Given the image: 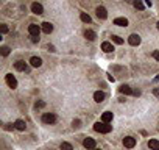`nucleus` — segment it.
I'll list each match as a JSON object with an SVG mask.
<instances>
[{
  "mask_svg": "<svg viewBox=\"0 0 159 150\" xmlns=\"http://www.w3.org/2000/svg\"><path fill=\"white\" fill-rule=\"evenodd\" d=\"M94 130L98 131V133H109L112 130V127L109 124H104V122H97V124L94 125Z\"/></svg>",
  "mask_w": 159,
  "mask_h": 150,
  "instance_id": "obj_1",
  "label": "nucleus"
},
{
  "mask_svg": "<svg viewBox=\"0 0 159 150\" xmlns=\"http://www.w3.org/2000/svg\"><path fill=\"white\" fill-rule=\"evenodd\" d=\"M42 122L44 124H55L56 122V116L53 113H44L42 114Z\"/></svg>",
  "mask_w": 159,
  "mask_h": 150,
  "instance_id": "obj_2",
  "label": "nucleus"
},
{
  "mask_svg": "<svg viewBox=\"0 0 159 150\" xmlns=\"http://www.w3.org/2000/svg\"><path fill=\"white\" fill-rule=\"evenodd\" d=\"M41 27L39 25H36V24H30L28 25V33H30V36H39V33H41Z\"/></svg>",
  "mask_w": 159,
  "mask_h": 150,
  "instance_id": "obj_3",
  "label": "nucleus"
},
{
  "mask_svg": "<svg viewBox=\"0 0 159 150\" xmlns=\"http://www.w3.org/2000/svg\"><path fill=\"white\" fill-rule=\"evenodd\" d=\"M123 145L126 149H133L136 145V139L133 138V136H126V138H123Z\"/></svg>",
  "mask_w": 159,
  "mask_h": 150,
  "instance_id": "obj_4",
  "label": "nucleus"
},
{
  "mask_svg": "<svg viewBox=\"0 0 159 150\" xmlns=\"http://www.w3.org/2000/svg\"><path fill=\"white\" fill-rule=\"evenodd\" d=\"M6 85L10 86V88H17V80L14 78V75H11V74H8L6 75Z\"/></svg>",
  "mask_w": 159,
  "mask_h": 150,
  "instance_id": "obj_5",
  "label": "nucleus"
},
{
  "mask_svg": "<svg viewBox=\"0 0 159 150\" xmlns=\"http://www.w3.org/2000/svg\"><path fill=\"white\" fill-rule=\"evenodd\" d=\"M31 11L34 13V14H42L44 13V8H42V5H41V3H38V2H34L33 5H31Z\"/></svg>",
  "mask_w": 159,
  "mask_h": 150,
  "instance_id": "obj_6",
  "label": "nucleus"
},
{
  "mask_svg": "<svg viewBox=\"0 0 159 150\" xmlns=\"http://www.w3.org/2000/svg\"><path fill=\"white\" fill-rule=\"evenodd\" d=\"M83 145H84L86 149H89V150H94L97 144H95V141H94L92 138H86V139L83 141Z\"/></svg>",
  "mask_w": 159,
  "mask_h": 150,
  "instance_id": "obj_7",
  "label": "nucleus"
},
{
  "mask_svg": "<svg viewBox=\"0 0 159 150\" xmlns=\"http://www.w3.org/2000/svg\"><path fill=\"white\" fill-rule=\"evenodd\" d=\"M128 42H130V45H139L140 44V36L139 35H131L128 38Z\"/></svg>",
  "mask_w": 159,
  "mask_h": 150,
  "instance_id": "obj_8",
  "label": "nucleus"
},
{
  "mask_svg": "<svg viewBox=\"0 0 159 150\" xmlns=\"http://www.w3.org/2000/svg\"><path fill=\"white\" fill-rule=\"evenodd\" d=\"M97 16H98V19H106V17H108L106 8H104V6H98L97 8Z\"/></svg>",
  "mask_w": 159,
  "mask_h": 150,
  "instance_id": "obj_9",
  "label": "nucleus"
},
{
  "mask_svg": "<svg viewBox=\"0 0 159 150\" xmlns=\"http://www.w3.org/2000/svg\"><path fill=\"white\" fill-rule=\"evenodd\" d=\"M102 50L106 52V53H111L112 50H114V45H112L111 42H108V41H104V42L102 44Z\"/></svg>",
  "mask_w": 159,
  "mask_h": 150,
  "instance_id": "obj_10",
  "label": "nucleus"
},
{
  "mask_svg": "<svg viewBox=\"0 0 159 150\" xmlns=\"http://www.w3.org/2000/svg\"><path fill=\"white\" fill-rule=\"evenodd\" d=\"M41 28H42V31L44 33H47V35H50L53 31V25L50 24V22H44L42 25H41Z\"/></svg>",
  "mask_w": 159,
  "mask_h": 150,
  "instance_id": "obj_11",
  "label": "nucleus"
},
{
  "mask_svg": "<svg viewBox=\"0 0 159 150\" xmlns=\"http://www.w3.org/2000/svg\"><path fill=\"white\" fill-rule=\"evenodd\" d=\"M119 91H120L122 94H126V95H133V94H134V91L131 89V88H130L128 85H122Z\"/></svg>",
  "mask_w": 159,
  "mask_h": 150,
  "instance_id": "obj_12",
  "label": "nucleus"
},
{
  "mask_svg": "<svg viewBox=\"0 0 159 150\" xmlns=\"http://www.w3.org/2000/svg\"><path fill=\"white\" fill-rule=\"evenodd\" d=\"M14 67H16V70H28L25 61H16L14 63Z\"/></svg>",
  "mask_w": 159,
  "mask_h": 150,
  "instance_id": "obj_13",
  "label": "nucleus"
},
{
  "mask_svg": "<svg viewBox=\"0 0 159 150\" xmlns=\"http://www.w3.org/2000/svg\"><path fill=\"white\" fill-rule=\"evenodd\" d=\"M94 100L97 103H102L104 100V92H102V91H97V92H94Z\"/></svg>",
  "mask_w": 159,
  "mask_h": 150,
  "instance_id": "obj_14",
  "label": "nucleus"
},
{
  "mask_svg": "<svg viewBox=\"0 0 159 150\" xmlns=\"http://www.w3.org/2000/svg\"><path fill=\"white\" fill-rule=\"evenodd\" d=\"M14 127H16V128L19 130V131H24V130L27 128V124H25V122L22 120V119H17V120L14 122Z\"/></svg>",
  "mask_w": 159,
  "mask_h": 150,
  "instance_id": "obj_15",
  "label": "nucleus"
},
{
  "mask_svg": "<svg viewBox=\"0 0 159 150\" xmlns=\"http://www.w3.org/2000/svg\"><path fill=\"white\" fill-rule=\"evenodd\" d=\"M111 120H112V113L106 111V113H103V114H102V122H104V124H109Z\"/></svg>",
  "mask_w": 159,
  "mask_h": 150,
  "instance_id": "obj_16",
  "label": "nucleus"
},
{
  "mask_svg": "<svg viewBox=\"0 0 159 150\" xmlns=\"http://www.w3.org/2000/svg\"><path fill=\"white\" fill-rule=\"evenodd\" d=\"M114 25H119V27H126V25H128V20H126L125 17H117V19H114Z\"/></svg>",
  "mask_w": 159,
  "mask_h": 150,
  "instance_id": "obj_17",
  "label": "nucleus"
},
{
  "mask_svg": "<svg viewBox=\"0 0 159 150\" xmlns=\"http://www.w3.org/2000/svg\"><path fill=\"white\" fill-rule=\"evenodd\" d=\"M148 147L151 150H159V141L158 139H150L148 141Z\"/></svg>",
  "mask_w": 159,
  "mask_h": 150,
  "instance_id": "obj_18",
  "label": "nucleus"
},
{
  "mask_svg": "<svg viewBox=\"0 0 159 150\" xmlns=\"http://www.w3.org/2000/svg\"><path fill=\"white\" fill-rule=\"evenodd\" d=\"M84 38H88L89 41H94L95 38H97V35H95V31H92V30H86L84 31Z\"/></svg>",
  "mask_w": 159,
  "mask_h": 150,
  "instance_id": "obj_19",
  "label": "nucleus"
},
{
  "mask_svg": "<svg viewBox=\"0 0 159 150\" xmlns=\"http://www.w3.org/2000/svg\"><path fill=\"white\" fill-rule=\"evenodd\" d=\"M30 63H31V66L33 67H39L41 64H42V60H41V58H38V56H33L30 60Z\"/></svg>",
  "mask_w": 159,
  "mask_h": 150,
  "instance_id": "obj_20",
  "label": "nucleus"
},
{
  "mask_svg": "<svg viewBox=\"0 0 159 150\" xmlns=\"http://www.w3.org/2000/svg\"><path fill=\"white\" fill-rule=\"evenodd\" d=\"M81 20L83 22H86V24H90V22H92V19H90V16L89 14H86V13H81Z\"/></svg>",
  "mask_w": 159,
  "mask_h": 150,
  "instance_id": "obj_21",
  "label": "nucleus"
},
{
  "mask_svg": "<svg viewBox=\"0 0 159 150\" xmlns=\"http://www.w3.org/2000/svg\"><path fill=\"white\" fill-rule=\"evenodd\" d=\"M111 39H112V42H116V44H119V45H120V44H123V39H122L120 36L112 35V36H111Z\"/></svg>",
  "mask_w": 159,
  "mask_h": 150,
  "instance_id": "obj_22",
  "label": "nucleus"
},
{
  "mask_svg": "<svg viewBox=\"0 0 159 150\" xmlns=\"http://www.w3.org/2000/svg\"><path fill=\"white\" fill-rule=\"evenodd\" d=\"M133 5H134V8H137V10H140V11H142L144 10V3L142 2H140V0H134V3H133Z\"/></svg>",
  "mask_w": 159,
  "mask_h": 150,
  "instance_id": "obj_23",
  "label": "nucleus"
},
{
  "mask_svg": "<svg viewBox=\"0 0 159 150\" xmlns=\"http://www.w3.org/2000/svg\"><path fill=\"white\" fill-rule=\"evenodd\" d=\"M61 150H74V147L69 142H61Z\"/></svg>",
  "mask_w": 159,
  "mask_h": 150,
  "instance_id": "obj_24",
  "label": "nucleus"
},
{
  "mask_svg": "<svg viewBox=\"0 0 159 150\" xmlns=\"http://www.w3.org/2000/svg\"><path fill=\"white\" fill-rule=\"evenodd\" d=\"M0 52H2V55H3V56L10 55V47H6V45H3V47L0 49Z\"/></svg>",
  "mask_w": 159,
  "mask_h": 150,
  "instance_id": "obj_25",
  "label": "nucleus"
},
{
  "mask_svg": "<svg viewBox=\"0 0 159 150\" xmlns=\"http://www.w3.org/2000/svg\"><path fill=\"white\" fill-rule=\"evenodd\" d=\"M0 31H2V35L8 33V27H6L5 24H2V25H0Z\"/></svg>",
  "mask_w": 159,
  "mask_h": 150,
  "instance_id": "obj_26",
  "label": "nucleus"
},
{
  "mask_svg": "<svg viewBox=\"0 0 159 150\" xmlns=\"http://www.w3.org/2000/svg\"><path fill=\"white\" fill-rule=\"evenodd\" d=\"M153 58L156 61H159V50H154V52H153Z\"/></svg>",
  "mask_w": 159,
  "mask_h": 150,
  "instance_id": "obj_27",
  "label": "nucleus"
},
{
  "mask_svg": "<svg viewBox=\"0 0 159 150\" xmlns=\"http://www.w3.org/2000/svg\"><path fill=\"white\" fill-rule=\"evenodd\" d=\"M36 108H44L45 106V103L44 102H36V105H34Z\"/></svg>",
  "mask_w": 159,
  "mask_h": 150,
  "instance_id": "obj_28",
  "label": "nucleus"
},
{
  "mask_svg": "<svg viewBox=\"0 0 159 150\" xmlns=\"http://www.w3.org/2000/svg\"><path fill=\"white\" fill-rule=\"evenodd\" d=\"M80 125H81V122H80L78 119H76V120H74V127H76V128H78Z\"/></svg>",
  "mask_w": 159,
  "mask_h": 150,
  "instance_id": "obj_29",
  "label": "nucleus"
},
{
  "mask_svg": "<svg viewBox=\"0 0 159 150\" xmlns=\"http://www.w3.org/2000/svg\"><path fill=\"white\" fill-rule=\"evenodd\" d=\"M31 41L33 42H39V36H31Z\"/></svg>",
  "mask_w": 159,
  "mask_h": 150,
  "instance_id": "obj_30",
  "label": "nucleus"
},
{
  "mask_svg": "<svg viewBox=\"0 0 159 150\" xmlns=\"http://www.w3.org/2000/svg\"><path fill=\"white\" fill-rule=\"evenodd\" d=\"M153 94L156 95V97H159V88H154V89H153Z\"/></svg>",
  "mask_w": 159,
  "mask_h": 150,
  "instance_id": "obj_31",
  "label": "nucleus"
},
{
  "mask_svg": "<svg viewBox=\"0 0 159 150\" xmlns=\"http://www.w3.org/2000/svg\"><path fill=\"white\" fill-rule=\"evenodd\" d=\"M47 47H48V50H50V52H55V47H53V45H50V44H48Z\"/></svg>",
  "mask_w": 159,
  "mask_h": 150,
  "instance_id": "obj_32",
  "label": "nucleus"
},
{
  "mask_svg": "<svg viewBox=\"0 0 159 150\" xmlns=\"http://www.w3.org/2000/svg\"><path fill=\"white\" fill-rule=\"evenodd\" d=\"M145 5H147V6H151V0H145Z\"/></svg>",
  "mask_w": 159,
  "mask_h": 150,
  "instance_id": "obj_33",
  "label": "nucleus"
},
{
  "mask_svg": "<svg viewBox=\"0 0 159 150\" xmlns=\"http://www.w3.org/2000/svg\"><path fill=\"white\" fill-rule=\"evenodd\" d=\"M126 2H128V3H134V0H126Z\"/></svg>",
  "mask_w": 159,
  "mask_h": 150,
  "instance_id": "obj_34",
  "label": "nucleus"
},
{
  "mask_svg": "<svg viewBox=\"0 0 159 150\" xmlns=\"http://www.w3.org/2000/svg\"><path fill=\"white\" fill-rule=\"evenodd\" d=\"M156 27H158V30H159V22H158V24H156Z\"/></svg>",
  "mask_w": 159,
  "mask_h": 150,
  "instance_id": "obj_35",
  "label": "nucleus"
},
{
  "mask_svg": "<svg viewBox=\"0 0 159 150\" xmlns=\"http://www.w3.org/2000/svg\"><path fill=\"white\" fill-rule=\"evenodd\" d=\"M156 80H159V75H158V77H156Z\"/></svg>",
  "mask_w": 159,
  "mask_h": 150,
  "instance_id": "obj_36",
  "label": "nucleus"
},
{
  "mask_svg": "<svg viewBox=\"0 0 159 150\" xmlns=\"http://www.w3.org/2000/svg\"><path fill=\"white\" fill-rule=\"evenodd\" d=\"M94 150H100V149H94Z\"/></svg>",
  "mask_w": 159,
  "mask_h": 150,
  "instance_id": "obj_37",
  "label": "nucleus"
}]
</instances>
